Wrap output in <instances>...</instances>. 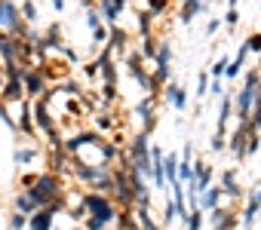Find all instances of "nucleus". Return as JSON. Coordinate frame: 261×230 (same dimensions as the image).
<instances>
[{
	"label": "nucleus",
	"instance_id": "nucleus-14",
	"mask_svg": "<svg viewBox=\"0 0 261 230\" xmlns=\"http://www.w3.org/2000/svg\"><path fill=\"white\" fill-rule=\"evenodd\" d=\"M163 175L175 184L178 181V157L175 154H163Z\"/></svg>",
	"mask_w": 261,
	"mask_h": 230
},
{
	"label": "nucleus",
	"instance_id": "nucleus-13",
	"mask_svg": "<svg viewBox=\"0 0 261 230\" xmlns=\"http://www.w3.org/2000/svg\"><path fill=\"white\" fill-rule=\"evenodd\" d=\"M166 98H169V104H172L175 110H185V104H188V95H185V89H181L178 83H169V86H166Z\"/></svg>",
	"mask_w": 261,
	"mask_h": 230
},
{
	"label": "nucleus",
	"instance_id": "nucleus-9",
	"mask_svg": "<svg viewBox=\"0 0 261 230\" xmlns=\"http://www.w3.org/2000/svg\"><path fill=\"white\" fill-rule=\"evenodd\" d=\"M28 230H53V209H37L28 218Z\"/></svg>",
	"mask_w": 261,
	"mask_h": 230
},
{
	"label": "nucleus",
	"instance_id": "nucleus-2",
	"mask_svg": "<svg viewBox=\"0 0 261 230\" xmlns=\"http://www.w3.org/2000/svg\"><path fill=\"white\" fill-rule=\"evenodd\" d=\"M258 86H261L258 71H249V74H246L243 89H240L237 95H230V98H233V110H237L240 126H246V123H249V113H252V107H255V92H258Z\"/></svg>",
	"mask_w": 261,
	"mask_h": 230
},
{
	"label": "nucleus",
	"instance_id": "nucleus-3",
	"mask_svg": "<svg viewBox=\"0 0 261 230\" xmlns=\"http://www.w3.org/2000/svg\"><path fill=\"white\" fill-rule=\"evenodd\" d=\"M28 193H31V199H34L40 209H49V206L59 203V196H62V184H59L56 175H40V178L28 187Z\"/></svg>",
	"mask_w": 261,
	"mask_h": 230
},
{
	"label": "nucleus",
	"instance_id": "nucleus-18",
	"mask_svg": "<svg viewBox=\"0 0 261 230\" xmlns=\"http://www.w3.org/2000/svg\"><path fill=\"white\" fill-rule=\"evenodd\" d=\"M154 19H157V16H151L148 10H142V13H139V31H142L145 37L151 34V25H154Z\"/></svg>",
	"mask_w": 261,
	"mask_h": 230
},
{
	"label": "nucleus",
	"instance_id": "nucleus-30",
	"mask_svg": "<svg viewBox=\"0 0 261 230\" xmlns=\"http://www.w3.org/2000/svg\"><path fill=\"white\" fill-rule=\"evenodd\" d=\"M237 22H240V13H237V10H227V16H224V25H227V28H237Z\"/></svg>",
	"mask_w": 261,
	"mask_h": 230
},
{
	"label": "nucleus",
	"instance_id": "nucleus-37",
	"mask_svg": "<svg viewBox=\"0 0 261 230\" xmlns=\"http://www.w3.org/2000/svg\"><path fill=\"white\" fill-rule=\"evenodd\" d=\"M255 203H258V206H261V187H258V193H255Z\"/></svg>",
	"mask_w": 261,
	"mask_h": 230
},
{
	"label": "nucleus",
	"instance_id": "nucleus-40",
	"mask_svg": "<svg viewBox=\"0 0 261 230\" xmlns=\"http://www.w3.org/2000/svg\"><path fill=\"white\" fill-rule=\"evenodd\" d=\"M212 230H218V227H212Z\"/></svg>",
	"mask_w": 261,
	"mask_h": 230
},
{
	"label": "nucleus",
	"instance_id": "nucleus-28",
	"mask_svg": "<svg viewBox=\"0 0 261 230\" xmlns=\"http://www.w3.org/2000/svg\"><path fill=\"white\" fill-rule=\"evenodd\" d=\"M86 28H89V31H98V28H101V16H98V13H89V16H86Z\"/></svg>",
	"mask_w": 261,
	"mask_h": 230
},
{
	"label": "nucleus",
	"instance_id": "nucleus-38",
	"mask_svg": "<svg viewBox=\"0 0 261 230\" xmlns=\"http://www.w3.org/2000/svg\"><path fill=\"white\" fill-rule=\"evenodd\" d=\"M123 4H129V0H123Z\"/></svg>",
	"mask_w": 261,
	"mask_h": 230
},
{
	"label": "nucleus",
	"instance_id": "nucleus-25",
	"mask_svg": "<svg viewBox=\"0 0 261 230\" xmlns=\"http://www.w3.org/2000/svg\"><path fill=\"white\" fill-rule=\"evenodd\" d=\"M246 52H261V31L258 34H249V40H243Z\"/></svg>",
	"mask_w": 261,
	"mask_h": 230
},
{
	"label": "nucleus",
	"instance_id": "nucleus-27",
	"mask_svg": "<svg viewBox=\"0 0 261 230\" xmlns=\"http://www.w3.org/2000/svg\"><path fill=\"white\" fill-rule=\"evenodd\" d=\"M224 145H227V135H224V132H215V135H212V141H209V148H212V151H224Z\"/></svg>",
	"mask_w": 261,
	"mask_h": 230
},
{
	"label": "nucleus",
	"instance_id": "nucleus-4",
	"mask_svg": "<svg viewBox=\"0 0 261 230\" xmlns=\"http://www.w3.org/2000/svg\"><path fill=\"white\" fill-rule=\"evenodd\" d=\"M0 31H13V34L22 31V13L13 0H0Z\"/></svg>",
	"mask_w": 261,
	"mask_h": 230
},
{
	"label": "nucleus",
	"instance_id": "nucleus-7",
	"mask_svg": "<svg viewBox=\"0 0 261 230\" xmlns=\"http://www.w3.org/2000/svg\"><path fill=\"white\" fill-rule=\"evenodd\" d=\"M123 10H126V4H123V0H101V13H98V16H101V19H105V22L114 28Z\"/></svg>",
	"mask_w": 261,
	"mask_h": 230
},
{
	"label": "nucleus",
	"instance_id": "nucleus-11",
	"mask_svg": "<svg viewBox=\"0 0 261 230\" xmlns=\"http://www.w3.org/2000/svg\"><path fill=\"white\" fill-rule=\"evenodd\" d=\"M108 40H111V43H108V49H111V52L117 49V52L123 55V52H126V40H129V34H126L123 28H117V25H114V28L108 31Z\"/></svg>",
	"mask_w": 261,
	"mask_h": 230
},
{
	"label": "nucleus",
	"instance_id": "nucleus-31",
	"mask_svg": "<svg viewBox=\"0 0 261 230\" xmlns=\"http://www.w3.org/2000/svg\"><path fill=\"white\" fill-rule=\"evenodd\" d=\"M206 92H209V77L200 74V80H197V95H206Z\"/></svg>",
	"mask_w": 261,
	"mask_h": 230
},
{
	"label": "nucleus",
	"instance_id": "nucleus-12",
	"mask_svg": "<svg viewBox=\"0 0 261 230\" xmlns=\"http://www.w3.org/2000/svg\"><path fill=\"white\" fill-rule=\"evenodd\" d=\"M246 55H249V52H246V46H240V49H237V55L227 62V71H224V77H227V80H237V77H240V71H243V65H246Z\"/></svg>",
	"mask_w": 261,
	"mask_h": 230
},
{
	"label": "nucleus",
	"instance_id": "nucleus-16",
	"mask_svg": "<svg viewBox=\"0 0 261 230\" xmlns=\"http://www.w3.org/2000/svg\"><path fill=\"white\" fill-rule=\"evenodd\" d=\"M37 209H40V206L31 199V193H28V190H22V193L16 196V212H22V215H31V212H37Z\"/></svg>",
	"mask_w": 261,
	"mask_h": 230
},
{
	"label": "nucleus",
	"instance_id": "nucleus-17",
	"mask_svg": "<svg viewBox=\"0 0 261 230\" xmlns=\"http://www.w3.org/2000/svg\"><path fill=\"white\" fill-rule=\"evenodd\" d=\"M22 16H25V22L28 25H34L37 22V4H34V0H22V10H19Z\"/></svg>",
	"mask_w": 261,
	"mask_h": 230
},
{
	"label": "nucleus",
	"instance_id": "nucleus-35",
	"mask_svg": "<svg viewBox=\"0 0 261 230\" xmlns=\"http://www.w3.org/2000/svg\"><path fill=\"white\" fill-rule=\"evenodd\" d=\"M53 7H56V13H62L68 7V0H53Z\"/></svg>",
	"mask_w": 261,
	"mask_h": 230
},
{
	"label": "nucleus",
	"instance_id": "nucleus-29",
	"mask_svg": "<svg viewBox=\"0 0 261 230\" xmlns=\"http://www.w3.org/2000/svg\"><path fill=\"white\" fill-rule=\"evenodd\" d=\"M209 92H212V95H218V98H221V95H224V92H227V89H224V83H221V80H209Z\"/></svg>",
	"mask_w": 261,
	"mask_h": 230
},
{
	"label": "nucleus",
	"instance_id": "nucleus-5",
	"mask_svg": "<svg viewBox=\"0 0 261 230\" xmlns=\"http://www.w3.org/2000/svg\"><path fill=\"white\" fill-rule=\"evenodd\" d=\"M22 86H25V95H43V89H46V80H43V74L40 71H34V68H25V74H22Z\"/></svg>",
	"mask_w": 261,
	"mask_h": 230
},
{
	"label": "nucleus",
	"instance_id": "nucleus-10",
	"mask_svg": "<svg viewBox=\"0 0 261 230\" xmlns=\"http://www.w3.org/2000/svg\"><path fill=\"white\" fill-rule=\"evenodd\" d=\"M34 113H37V126L43 129V132H53V113H49V104L40 98V101H34Z\"/></svg>",
	"mask_w": 261,
	"mask_h": 230
},
{
	"label": "nucleus",
	"instance_id": "nucleus-8",
	"mask_svg": "<svg viewBox=\"0 0 261 230\" xmlns=\"http://www.w3.org/2000/svg\"><path fill=\"white\" fill-rule=\"evenodd\" d=\"M203 10H206V4H203V0H181L178 22H181V25H191V22H194V16H200Z\"/></svg>",
	"mask_w": 261,
	"mask_h": 230
},
{
	"label": "nucleus",
	"instance_id": "nucleus-23",
	"mask_svg": "<svg viewBox=\"0 0 261 230\" xmlns=\"http://www.w3.org/2000/svg\"><path fill=\"white\" fill-rule=\"evenodd\" d=\"M227 62H230V59H224V55H221V59H218V62H215V65L209 68L212 80H221V77H224V71H227Z\"/></svg>",
	"mask_w": 261,
	"mask_h": 230
},
{
	"label": "nucleus",
	"instance_id": "nucleus-33",
	"mask_svg": "<svg viewBox=\"0 0 261 230\" xmlns=\"http://www.w3.org/2000/svg\"><path fill=\"white\" fill-rule=\"evenodd\" d=\"M218 28H221V19H218V16H215V19H212V22H209V25H206V34H215V31H218Z\"/></svg>",
	"mask_w": 261,
	"mask_h": 230
},
{
	"label": "nucleus",
	"instance_id": "nucleus-36",
	"mask_svg": "<svg viewBox=\"0 0 261 230\" xmlns=\"http://www.w3.org/2000/svg\"><path fill=\"white\" fill-rule=\"evenodd\" d=\"M237 4H240V0H227V10H237Z\"/></svg>",
	"mask_w": 261,
	"mask_h": 230
},
{
	"label": "nucleus",
	"instance_id": "nucleus-22",
	"mask_svg": "<svg viewBox=\"0 0 261 230\" xmlns=\"http://www.w3.org/2000/svg\"><path fill=\"white\" fill-rule=\"evenodd\" d=\"M169 10V0H148V13L151 16H163Z\"/></svg>",
	"mask_w": 261,
	"mask_h": 230
},
{
	"label": "nucleus",
	"instance_id": "nucleus-26",
	"mask_svg": "<svg viewBox=\"0 0 261 230\" xmlns=\"http://www.w3.org/2000/svg\"><path fill=\"white\" fill-rule=\"evenodd\" d=\"M10 227H13V230H25V227H28V215H22V212H13V218H10Z\"/></svg>",
	"mask_w": 261,
	"mask_h": 230
},
{
	"label": "nucleus",
	"instance_id": "nucleus-34",
	"mask_svg": "<svg viewBox=\"0 0 261 230\" xmlns=\"http://www.w3.org/2000/svg\"><path fill=\"white\" fill-rule=\"evenodd\" d=\"M92 37H95V43H105V40H108V31H105V25H101L98 31H92Z\"/></svg>",
	"mask_w": 261,
	"mask_h": 230
},
{
	"label": "nucleus",
	"instance_id": "nucleus-39",
	"mask_svg": "<svg viewBox=\"0 0 261 230\" xmlns=\"http://www.w3.org/2000/svg\"><path fill=\"white\" fill-rule=\"evenodd\" d=\"M0 37H4V31H0Z\"/></svg>",
	"mask_w": 261,
	"mask_h": 230
},
{
	"label": "nucleus",
	"instance_id": "nucleus-24",
	"mask_svg": "<svg viewBox=\"0 0 261 230\" xmlns=\"http://www.w3.org/2000/svg\"><path fill=\"white\" fill-rule=\"evenodd\" d=\"M31 160H37V151H34V148H25V151H16V163H19V166H28Z\"/></svg>",
	"mask_w": 261,
	"mask_h": 230
},
{
	"label": "nucleus",
	"instance_id": "nucleus-21",
	"mask_svg": "<svg viewBox=\"0 0 261 230\" xmlns=\"http://www.w3.org/2000/svg\"><path fill=\"white\" fill-rule=\"evenodd\" d=\"M136 221H139V230H160V227H157V224L151 221L148 209H139V218H136Z\"/></svg>",
	"mask_w": 261,
	"mask_h": 230
},
{
	"label": "nucleus",
	"instance_id": "nucleus-32",
	"mask_svg": "<svg viewBox=\"0 0 261 230\" xmlns=\"http://www.w3.org/2000/svg\"><path fill=\"white\" fill-rule=\"evenodd\" d=\"M163 218H166V224H169V221L175 218V206H172L169 199H166V209H163Z\"/></svg>",
	"mask_w": 261,
	"mask_h": 230
},
{
	"label": "nucleus",
	"instance_id": "nucleus-15",
	"mask_svg": "<svg viewBox=\"0 0 261 230\" xmlns=\"http://www.w3.org/2000/svg\"><path fill=\"white\" fill-rule=\"evenodd\" d=\"M221 190H224L227 196H243V190H240V184H237V172H224V175H221Z\"/></svg>",
	"mask_w": 261,
	"mask_h": 230
},
{
	"label": "nucleus",
	"instance_id": "nucleus-6",
	"mask_svg": "<svg viewBox=\"0 0 261 230\" xmlns=\"http://www.w3.org/2000/svg\"><path fill=\"white\" fill-rule=\"evenodd\" d=\"M221 196H224L221 184H212V187H206V190H203V196L197 199V209H206V212H212V209H218Z\"/></svg>",
	"mask_w": 261,
	"mask_h": 230
},
{
	"label": "nucleus",
	"instance_id": "nucleus-20",
	"mask_svg": "<svg viewBox=\"0 0 261 230\" xmlns=\"http://www.w3.org/2000/svg\"><path fill=\"white\" fill-rule=\"evenodd\" d=\"M185 224H188V230H200L203 227V212L200 209H191V215L185 218Z\"/></svg>",
	"mask_w": 261,
	"mask_h": 230
},
{
	"label": "nucleus",
	"instance_id": "nucleus-19",
	"mask_svg": "<svg viewBox=\"0 0 261 230\" xmlns=\"http://www.w3.org/2000/svg\"><path fill=\"white\" fill-rule=\"evenodd\" d=\"M139 55H145V59H154V55H157V40H154L151 34L142 40V49H139Z\"/></svg>",
	"mask_w": 261,
	"mask_h": 230
},
{
	"label": "nucleus",
	"instance_id": "nucleus-1",
	"mask_svg": "<svg viewBox=\"0 0 261 230\" xmlns=\"http://www.w3.org/2000/svg\"><path fill=\"white\" fill-rule=\"evenodd\" d=\"M83 206H86V212H89V221H86L89 230H105V227L117 218V209H114V203H111L105 193H86Z\"/></svg>",
	"mask_w": 261,
	"mask_h": 230
}]
</instances>
